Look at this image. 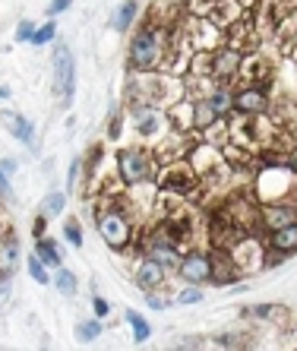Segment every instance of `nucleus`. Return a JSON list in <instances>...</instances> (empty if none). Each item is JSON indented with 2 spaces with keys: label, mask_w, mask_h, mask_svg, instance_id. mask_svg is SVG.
<instances>
[{
  "label": "nucleus",
  "mask_w": 297,
  "mask_h": 351,
  "mask_svg": "<svg viewBox=\"0 0 297 351\" xmlns=\"http://www.w3.org/2000/svg\"><path fill=\"white\" fill-rule=\"evenodd\" d=\"M99 234L111 250H127L133 241V225H130V215L117 206H105L99 213Z\"/></svg>",
  "instance_id": "1"
},
{
  "label": "nucleus",
  "mask_w": 297,
  "mask_h": 351,
  "mask_svg": "<svg viewBox=\"0 0 297 351\" xmlns=\"http://www.w3.org/2000/svg\"><path fill=\"white\" fill-rule=\"evenodd\" d=\"M162 54H165V38H162V32H155L152 25L140 29V32L133 35V45H130L133 70H152V66H158Z\"/></svg>",
  "instance_id": "2"
},
{
  "label": "nucleus",
  "mask_w": 297,
  "mask_h": 351,
  "mask_svg": "<svg viewBox=\"0 0 297 351\" xmlns=\"http://www.w3.org/2000/svg\"><path fill=\"white\" fill-rule=\"evenodd\" d=\"M152 168H155V162L148 156V149L127 146L117 152V171H120V178H124L127 184H146V180L152 178Z\"/></svg>",
  "instance_id": "3"
},
{
  "label": "nucleus",
  "mask_w": 297,
  "mask_h": 351,
  "mask_svg": "<svg viewBox=\"0 0 297 351\" xmlns=\"http://www.w3.org/2000/svg\"><path fill=\"white\" fill-rule=\"evenodd\" d=\"M54 89H57L60 105L70 108L73 105V92H76V60L70 54L64 41L54 48Z\"/></svg>",
  "instance_id": "4"
},
{
  "label": "nucleus",
  "mask_w": 297,
  "mask_h": 351,
  "mask_svg": "<svg viewBox=\"0 0 297 351\" xmlns=\"http://www.w3.org/2000/svg\"><path fill=\"white\" fill-rule=\"evenodd\" d=\"M177 276L187 285H206L209 278H212V256L203 254V250H190V254L181 256V263H177Z\"/></svg>",
  "instance_id": "5"
},
{
  "label": "nucleus",
  "mask_w": 297,
  "mask_h": 351,
  "mask_svg": "<svg viewBox=\"0 0 297 351\" xmlns=\"http://www.w3.org/2000/svg\"><path fill=\"white\" fill-rule=\"evenodd\" d=\"M234 111H240V114L247 117H256V114H266L269 111V98H266L263 89H240L237 95H234Z\"/></svg>",
  "instance_id": "6"
},
{
  "label": "nucleus",
  "mask_w": 297,
  "mask_h": 351,
  "mask_svg": "<svg viewBox=\"0 0 297 351\" xmlns=\"http://www.w3.org/2000/svg\"><path fill=\"white\" fill-rule=\"evenodd\" d=\"M269 244H272L275 254H294L297 250V221L288 219L281 221V225H275V228H269Z\"/></svg>",
  "instance_id": "7"
},
{
  "label": "nucleus",
  "mask_w": 297,
  "mask_h": 351,
  "mask_svg": "<svg viewBox=\"0 0 297 351\" xmlns=\"http://www.w3.org/2000/svg\"><path fill=\"white\" fill-rule=\"evenodd\" d=\"M136 285H140L142 291H155L158 285H165V266L155 263L152 256H146V260L140 263V269H136Z\"/></svg>",
  "instance_id": "8"
},
{
  "label": "nucleus",
  "mask_w": 297,
  "mask_h": 351,
  "mask_svg": "<svg viewBox=\"0 0 297 351\" xmlns=\"http://www.w3.org/2000/svg\"><path fill=\"white\" fill-rule=\"evenodd\" d=\"M209 66H212V73L218 76V80H234V76H237V70H240V51L222 48L212 60H209Z\"/></svg>",
  "instance_id": "9"
},
{
  "label": "nucleus",
  "mask_w": 297,
  "mask_h": 351,
  "mask_svg": "<svg viewBox=\"0 0 297 351\" xmlns=\"http://www.w3.org/2000/svg\"><path fill=\"white\" fill-rule=\"evenodd\" d=\"M130 114L136 117V130L142 133V136H158V133L165 130V117L158 114L155 108H142V105H136V108H130Z\"/></svg>",
  "instance_id": "10"
},
{
  "label": "nucleus",
  "mask_w": 297,
  "mask_h": 351,
  "mask_svg": "<svg viewBox=\"0 0 297 351\" xmlns=\"http://www.w3.org/2000/svg\"><path fill=\"white\" fill-rule=\"evenodd\" d=\"M146 254L152 256L155 263H162L165 269H168V266H177V263H181V256H177V244H174L171 237H158V241L148 247Z\"/></svg>",
  "instance_id": "11"
},
{
  "label": "nucleus",
  "mask_w": 297,
  "mask_h": 351,
  "mask_svg": "<svg viewBox=\"0 0 297 351\" xmlns=\"http://www.w3.org/2000/svg\"><path fill=\"white\" fill-rule=\"evenodd\" d=\"M3 123H7V130L13 133L19 143H32L35 139V127L25 121L23 114H13V111H10V114H3Z\"/></svg>",
  "instance_id": "12"
},
{
  "label": "nucleus",
  "mask_w": 297,
  "mask_h": 351,
  "mask_svg": "<svg viewBox=\"0 0 297 351\" xmlns=\"http://www.w3.org/2000/svg\"><path fill=\"white\" fill-rule=\"evenodd\" d=\"M212 256V282L224 285L237 276V266H234V256H218V254H209Z\"/></svg>",
  "instance_id": "13"
},
{
  "label": "nucleus",
  "mask_w": 297,
  "mask_h": 351,
  "mask_svg": "<svg viewBox=\"0 0 297 351\" xmlns=\"http://www.w3.org/2000/svg\"><path fill=\"white\" fill-rule=\"evenodd\" d=\"M35 256L44 263V266H60V247L51 241V237H38L35 244Z\"/></svg>",
  "instance_id": "14"
},
{
  "label": "nucleus",
  "mask_w": 297,
  "mask_h": 351,
  "mask_svg": "<svg viewBox=\"0 0 297 351\" xmlns=\"http://www.w3.org/2000/svg\"><path fill=\"white\" fill-rule=\"evenodd\" d=\"M206 101H209V108H212L218 117H224V114H231V111H234V95L228 89H215Z\"/></svg>",
  "instance_id": "15"
},
{
  "label": "nucleus",
  "mask_w": 297,
  "mask_h": 351,
  "mask_svg": "<svg viewBox=\"0 0 297 351\" xmlns=\"http://www.w3.org/2000/svg\"><path fill=\"white\" fill-rule=\"evenodd\" d=\"M193 178H196V174H193L190 168H183V165H177L174 171H168L165 187H168V190H187V187H193Z\"/></svg>",
  "instance_id": "16"
},
{
  "label": "nucleus",
  "mask_w": 297,
  "mask_h": 351,
  "mask_svg": "<svg viewBox=\"0 0 297 351\" xmlns=\"http://www.w3.org/2000/svg\"><path fill=\"white\" fill-rule=\"evenodd\" d=\"M215 121H218V114L209 108V101H193V123H190V127L206 130L209 123H215Z\"/></svg>",
  "instance_id": "17"
},
{
  "label": "nucleus",
  "mask_w": 297,
  "mask_h": 351,
  "mask_svg": "<svg viewBox=\"0 0 297 351\" xmlns=\"http://www.w3.org/2000/svg\"><path fill=\"white\" fill-rule=\"evenodd\" d=\"M136 13H140V3L136 0H127L124 7L117 10V16H114V29L117 32H127L133 25V19H136Z\"/></svg>",
  "instance_id": "18"
},
{
  "label": "nucleus",
  "mask_w": 297,
  "mask_h": 351,
  "mask_svg": "<svg viewBox=\"0 0 297 351\" xmlns=\"http://www.w3.org/2000/svg\"><path fill=\"white\" fill-rule=\"evenodd\" d=\"M66 206V193H57V190H51L48 196H44V219H54V215L64 213Z\"/></svg>",
  "instance_id": "19"
},
{
  "label": "nucleus",
  "mask_w": 297,
  "mask_h": 351,
  "mask_svg": "<svg viewBox=\"0 0 297 351\" xmlns=\"http://www.w3.org/2000/svg\"><path fill=\"white\" fill-rule=\"evenodd\" d=\"M127 323L133 326V335H136V342H146L148 335H152V326H148V323H146V319H142L136 311H127Z\"/></svg>",
  "instance_id": "20"
},
{
  "label": "nucleus",
  "mask_w": 297,
  "mask_h": 351,
  "mask_svg": "<svg viewBox=\"0 0 297 351\" xmlns=\"http://www.w3.org/2000/svg\"><path fill=\"white\" fill-rule=\"evenodd\" d=\"M54 285H57L60 294H66V298H70V294H76V276L70 269H60V266H57V278H54Z\"/></svg>",
  "instance_id": "21"
},
{
  "label": "nucleus",
  "mask_w": 297,
  "mask_h": 351,
  "mask_svg": "<svg viewBox=\"0 0 297 351\" xmlns=\"http://www.w3.org/2000/svg\"><path fill=\"white\" fill-rule=\"evenodd\" d=\"M29 272H32V278L35 282H38V285H48L51 278H48V266H44L42 260H38V256H29Z\"/></svg>",
  "instance_id": "22"
},
{
  "label": "nucleus",
  "mask_w": 297,
  "mask_h": 351,
  "mask_svg": "<svg viewBox=\"0 0 297 351\" xmlns=\"http://www.w3.org/2000/svg\"><path fill=\"white\" fill-rule=\"evenodd\" d=\"M16 254H19V244L13 241V237H10L7 244H3V250H0V263L7 266V272L13 269V266H16Z\"/></svg>",
  "instance_id": "23"
},
{
  "label": "nucleus",
  "mask_w": 297,
  "mask_h": 351,
  "mask_svg": "<svg viewBox=\"0 0 297 351\" xmlns=\"http://www.w3.org/2000/svg\"><path fill=\"white\" fill-rule=\"evenodd\" d=\"M76 332H79V339H99V335H101V323H99V319H86V323H79V326H76Z\"/></svg>",
  "instance_id": "24"
},
{
  "label": "nucleus",
  "mask_w": 297,
  "mask_h": 351,
  "mask_svg": "<svg viewBox=\"0 0 297 351\" xmlns=\"http://www.w3.org/2000/svg\"><path fill=\"white\" fill-rule=\"evenodd\" d=\"M64 234H66V241H70L73 247H83V231H79V221L76 219H70L64 225Z\"/></svg>",
  "instance_id": "25"
},
{
  "label": "nucleus",
  "mask_w": 297,
  "mask_h": 351,
  "mask_svg": "<svg viewBox=\"0 0 297 351\" xmlns=\"http://www.w3.org/2000/svg\"><path fill=\"white\" fill-rule=\"evenodd\" d=\"M54 32H57V25H54V23L42 25V29H35V35H32V45H48V41L54 38Z\"/></svg>",
  "instance_id": "26"
},
{
  "label": "nucleus",
  "mask_w": 297,
  "mask_h": 351,
  "mask_svg": "<svg viewBox=\"0 0 297 351\" xmlns=\"http://www.w3.org/2000/svg\"><path fill=\"white\" fill-rule=\"evenodd\" d=\"M203 301V291L199 288H187V291L177 294V304H199Z\"/></svg>",
  "instance_id": "27"
},
{
  "label": "nucleus",
  "mask_w": 297,
  "mask_h": 351,
  "mask_svg": "<svg viewBox=\"0 0 297 351\" xmlns=\"http://www.w3.org/2000/svg\"><path fill=\"white\" fill-rule=\"evenodd\" d=\"M32 35H35V25L29 23V19H23L16 29V41H32Z\"/></svg>",
  "instance_id": "28"
},
{
  "label": "nucleus",
  "mask_w": 297,
  "mask_h": 351,
  "mask_svg": "<svg viewBox=\"0 0 297 351\" xmlns=\"http://www.w3.org/2000/svg\"><path fill=\"white\" fill-rule=\"evenodd\" d=\"M70 3H73V0H51L48 16H57V13H64V10H70Z\"/></svg>",
  "instance_id": "29"
},
{
  "label": "nucleus",
  "mask_w": 297,
  "mask_h": 351,
  "mask_svg": "<svg viewBox=\"0 0 297 351\" xmlns=\"http://www.w3.org/2000/svg\"><path fill=\"white\" fill-rule=\"evenodd\" d=\"M92 307H95V317H105V313H111V304H107L105 298H95V301H92Z\"/></svg>",
  "instance_id": "30"
},
{
  "label": "nucleus",
  "mask_w": 297,
  "mask_h": 351,
  "mask_svg": "<svg viewBox=\"0 0 297 351\" xmlns=\"http://www.w3.org/2000/svg\"><path fill=\"white\" fill-rule=\"evenodd\" d=\"M0 199H13V190H10V180L3 171H0Z\"/></svg>",
  "instance_id": "31"
},
{
  "label": "nucleus",
  "mask_w": 297,
  "mask_h": 351,
  "mask_svg": "<svg viewBox=\"0 0 297 351\" xmlns=\"http://www.w3.org/2000/svg\"><path fill=\"white\" fill-rule=\"evenodd\" d=\"M148 307H152V311H165V307H171V304H168L165 298H158V294H148Z\"/></svg>",
  "instance_id": "32"
},
{
  "label": "nucleus",
  "mask_w": 297,
  "mask_h": 351,
  "mask_svg": "<svg viewBox=\"0 0 297 351\" xmlns=\"http://www.w3.org/2000/svg\"><path fill=\"white\" fill-rule=\"evenodd\" d=\"M76 180H79V158H76V162L70 165V190L76 187Z\"/></svg>",
  "instance_id": "33"
},
{
  "label": "nucleus",
  "mask_w": 297,
  "mask_h": 351,
  "mask_svg": "<svg viewBox=\"0 0 297 351\" xmlns=\"http://www.w3.org/2000/svg\"><path fill=\"white\" fill-rule=\"evenodd\" d=\"M0 171H3V174L10 178V174L16 171V162H13V158H7V162H0Z\"/></svg>",
  "instance_id": "34"
},
{
  "label": "nucleus",
  "mask_w": 297,
  "mask_h": 351,
  "mask_svg": "<svg viewBox=\"0 0 297 351\" xmlns=\"http://www.w3.org/2000/svg\"><path fill=\"white\" fill-rule=\"evenodd\" d=\"M288 162H291V174H297V146L291 149V158H288Z\"/></svg>",
  "instance_id": "35"
},
{
  "label": "nucleus",
  "mask_w": 297,
  "mask_h": 351,
  "mask_svg": "<svg viewBox=\"0 0 297 351\" xmlns=\"http://www.w3.org/2000/svg\"><path fill=\"white\" fill-rule=\"evenodd\" d=\"M35 234H38V237H44V215H42V219H38V221H35Z\"/></svg>",
  "instance_id": "36"
},
{
  "label": "nucleus",
  "mask_w": 297,
  "mask_h": 351,
  "mask_svg": "<svg viewBox=\"0 0 297 351\" xmlns=\"http://www.w3.org/2000/svg\"><path fill=\"white\" fill-rule=\"evenodd\" d=\"M0 98H10V89H3V86H0Z\"/></svg>",
  "instance_id": "37"
},
{
  "label": "nucleus",
  "mask_w": 297,
  "mask_h": 351,
  "mask_svg": "<svg viewBox=\"0 0 297 351\" xmlns=\"http://www.w3.org/2000/svg\"><path fill=\"white\" fill-rule=\"evenodd\" d=\"M294 213H297V206H294Z\"/></svg>",
  "instance_id": "38"
}]
</instances>
